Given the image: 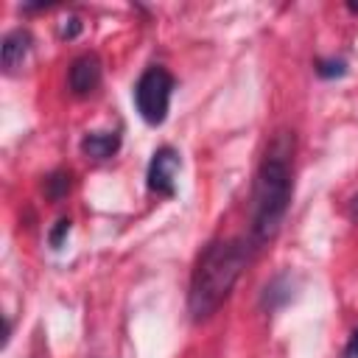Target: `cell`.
Returning <instances> with one entry per match:
<instances>
[{
  "label": "cell",
  "mask_w": 358,
  "mask_h": 358,
  "mask_svg": "<svg viewBox=\"0 0 358 358\" xmlns=\"http://www.w3.org/2000/svg\"><path fill=\"white\" fill-rule=\"evenodd\" d=\"M294 193V134L277 131L257 162L249 196V241L263 249L277 238L291 207Z\"/></svg>",
  "instance_id": "obj_1"
},
{
  "label": "cell",
  "mask_w": 358,
  "mask_h": 358,
  "mask_svg": "<svg viewBox=\"0 0 358 358\" xmlns=\"http://www.w3.org/2000/svg\"><path fill=\"white\" fill-rule=\"evenodd\" d=\"M31 50H34V36H31L28 28L8 31L3 36V42H0V64H3V73H8V76L20 73L22 64L28 62Z\"/></svg>",
  "instance_id": "obj_6"
},
{
  "label": "cell",
  "mask_w": 358,
  "mask_h": 358,
  "mask_svg": "<svg viewBox=\"0 0 358 358\" xmlns=\"http://www.w3.org/2000/svg\"><path fill=\"white\" fill-rule=\"evenodd\" d=\"M70 229H73V221H70V218H59L56 227L48 232V243H50L53 249H62V243H64V238L70 235Z\"/></svg>",
  "instance_id": "obj_11"
},
{
  "label": "cell",
  "mask_w": 358,
  "mask_h": 358,
  "mask_svg": "<svg viewBox=\"0 0 358 358\" xmlns=\"http://www.w3.org/2000/svg\"><path fill=\"white\" fill-rule=\"evenodd\" d=\"M173 87H176V78L162 64H148L140 73V78L131 90V98H134V109L143 117V123H148V126L165 123L171 98H173Z\"/></svg>",
  "instance_id": "obj_3"
},
{
  "label": "cell",
  "mask_w": 358,
  "mask_h": 358,
  "mask_svg": "<svg viewBox=\"0 0 358 358\" xmlns=\"http://www.w3.org/2000/svg\"><path fill=\"white\" fill-rule=\"evenodd\" d=\"M101 78H103V67H101V59L95 53H81L70 62V70H67V87L76 98H87L92 95L98 87H101Z\"/></svg>",
  "instance_id": "obj_5"
},
{
  "label": "cell",
  "mask_w": 358,
  "mask_h": 358,
  "mask_svg": "<svg viewBox=\"0 0 358 358\" xmlns=\"http://www.w3.org/2000/svg\"><path fill=\"white\" fill-rule=\"evenodd\" d=\"M179 168H182L179 151L173 145H159L151 154V162H148V171H145V187L154 196L173 199L176 196V173H179Z\"/></svg>",
  "instance_id": "obj_4"
},
{
  "label": "cell",
  "mask_w": 358,
  "mask_h": 358,
  "mask_svg": "<svg viewBox=\"0 0 358 358\" xmlns=\"http://www.w3.org/2000/svg\"><path fill=\"white\" fill-rule=\"evenodd\" d=\"M344 358H358V327L350 333L347 347H344Z\"/></svg>",
  "instance_id": "obj_13"
},
{
  "label": "cell",
  "mask_w": 358,
  "mask_h": 358,
  "mask_svg": "<svg viewBox=\"0 0 358 358\" xmlns=\"http://www.w3.org/2000/svg\"><path fill=\"white\" fill-rule=\"evenodd\" d=\"M313 70H316L319 78L330 81V78L347 76V62H344V59H316V62H313Z\"/></svg>",
  "instance_id": "obj_10"
},
{
  "label": "cell",
  "mask_w": 358,
  "mask_h": 358,
  "mask_svg": "<svg viewBox=\"0 0 358 358\" xmlns=\"http://www.w3.org/2000/svg\"><path fill=\"white\" fill-rule=\"evenodd\" d=\"M291 296H294V280H291V274H277L274 280L266 282V288L260 294V308L263 310H277L285 302H291Z\"/></svg>",
  "instance_id": "obj_8"
},
{
  "label": "cell",
  "mask_w": 358,
  "mask_h": 358,
  "mask_svg": "<svg viewBox=\"0 0 358 358\" xmlns=\"http://www.w3.org/2000/svg\"><path fill=\"white\" fill-rule=\"evenodd\" d=\"M81 154L87 159H95V162H103V159H112L117 151H120V129H106V131H87L78 143Z\"/></svg>",
  "instance_id": "obj_7"
},
{
  "label": "cell",
  "mask_w": 358,
  "mask_h": 358,
  "mask_svg": "<svg viewBox=\"0 0 358 358\" xmlns=\"http://www.w3.org/2000/svg\"><path fill=\"white\" fill-rule=\"evenodd\" d=\"M81 31H84V22H81L76 14H70V17H64V20L59 22V39H67V42H70V39H76Z\"/></svg>",
  "instance_id": "obj_12"
},
{
  "label": "cell",
  "mask_w": 358,
  "mask_h": 358,
  "mask_svg": "<svg viewBox=\"0 0 358 358\" xmlns=\"http://www.w3.org/2000/svg\"><path fill=\"white\" fill-rule=\"evenodd\" d=\"M255 252L249 238H215L199 252L187 288V313L193 322H207L229 299Z\"/></svg>",
  "instance_id": "obj_2"
},
{
  "label": "cell",
  "mask_w": 358,
  "mask_h": 358,
  "mask_svg": "<svg viewBox=\"0 0 358 358\" xmlns=\"http://www.w3.org/2000/svg\"><path fill=\"white\" fill-rule=\"evenodd\" d=\"M347 215H350L352 221H358V193L350 199V204H347Z\"/></svg>",
  "instance_id": "obj_14"
},
{
  "label": "cell",
  "mask_w": 358,
  "mask_h": 358,
  "mask_svg": "<svg viewBox=\"0 0 358 358\" xmlns=\"http://www.w3.org/2000/svg\"><path fill=\"white\" fill-rule=\"evenodd\" d=\"M70 187H73V173L64 171V168L48 173V176H45V185H42V190H45V196H48L50 201H62V199L70 193Z\"/></svg>",
  "instance_id": "obj_9"
}]
</instances>
